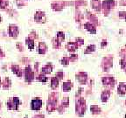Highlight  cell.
<instances>
[{
  "label": "cell",
  "mask_w": 126,
  "mask_h": 118,
  "mask_svg": "<svg viewBox=\"0 0 126 118\" xmlns=\"http://www.w3.org/2000/svg\"><path fill=\"white\" fill-rule=\"evenodd\" d=\"M90 110L92 112V114L94 115H96V114H99L101 112V109L98 108V106H95V105H93L91 106V108H90Z\"/></svg>",
  "instance_id": "52a82bcc"
},
{
  "label": "cell",
  "mask_w": 126,
  "mask_h": 118,
  "mask_svg": "<svg viewBox=\"0 0 126 118\" xmlns=\"http://www.w3.org/2000/svg\"><path fill=\"white\" fill-rule=\"evenodd\" d=\"M121 66H122V68L126 71V61L124 59H122L121 60Z\"/></svg>",
  "instance_id": "4fadbf2b"
},
{
  "label": "cell",
  "mask_w": 126,
  "mask_h": 118,
  "mask_svg": "<svg viewBox=\"0 0 126 118\" xmlns=\"http://www.w3.org/2000/svg\"><path fill=\"white\" fill-rule=\"evenodd\" d=\"M107 45V41L106 40H103V42H102V47H103L104 46H106Z\"/></svg>",
  "instance_id": "9a60e30c"
},
{
  "label": "cell",
  "mask_w": 126,
  "mask_h": 118,
  "mask_svg": "<svg viewBox=\"0 0 126 118\" xmlns=\"http://www.w3.org/2000/svg\"><path fill=\"white\" fill-rule=\"evenodd\" d=\"M112 66V58H105L104 59V63H103V69L104 71H109V69Z\"/></svg>",
  "instance_id": "3957f363"
},
{
  "label": "cell",
  "mask_w": 126,
  "mask_h": 118,
  "mask_svg": "<svg viewBox=\"0 0 126 118\" xmlns=\"http://www.w3.org/2000/svg\"><path fill=\"white\" fill-rule=\"evenodd\" d=\"M51 69H52V67L46 66V67H44V68H43V72L44 73H50V72H51Z\"/></svg>",
  "instance_id": "7c38bea8"
},
{
  "label": "cell",
  "mask_w": 126,
  "mask_h": 118,
  "mask_svg": "<svg viewBox=\"0 0 126 118\" xmlns=\"http://www.w3.org/2000/svg\"><path fill=\"white\" fill-rule=\"evenodd\" d=\"M117 91H118V94L119 95H124L126 93V84L124 83H120L117 87Z\"/></svg>",
  "instance_id": "277c9868"
},
{
  "label": "cell",
  "mask_w": 126,
  "mask_h": 118,
  "mask_svg": "<svg viewBox=\"0 0 126 118\" xmlns=\"http://www.w3.org/2000/svg\"><path fill=\"white\" fill-rule=\"evenodd\" d=\"M110 92L108 91V90L103 92L102 96H101V98H102V102H106L108 101L109 98H110Z\"/></svg>",
  "instance_id": "8992f818"
},
{
  "label": "cell",
  "mask_w": 126,
  "mask_h": 118,
  "mask_svg": "<svg viewBox=\"0 0 126 118\" xmlns=\"http://www.w3.org/2000/svg\"><path fill=\"white\" fill-rule=\"evenodd\" d=\"M62 88H63V90H65V91H67V90H69L70 88H71V83H69V82L64 83V85H63Z\"/></svg>",
  "instance_id": "30bf717a"
},
{
  "label": "cell",
  "mask_w": 126,
  "mask_h": 118,
  "mask_svg": "<svg viewBox=\"0 0 126 118\" xmlns=\"http://www.w3.org/2000/svg\"><path fill=\"white\" fill-rule=\"evenodd\" d=\"M125 118H126V115H125Z\"/></svg>",
  "instance_id": "e0dca14e"
},
{
  "label": "cell",
  "mask_w": 126,
  "mask_h": 118,
  "mask_svg": "<svg viewBox=\"0 0 126 118\" xmlns=\"http://www.w3.org/2000/svg\"><path fill=\"white\" fill-rule=\"evenodd\" d=\"M39 77H40V78H39V80H40L41 81H46V78L45 77L44 75H40Z\"/></svg>",
  "instance_id": "5bb4252c"
},
{
  "label": "cell",
  "mask_w": 126,
  "mask_h": 118,
  "mask_svg": "<svg viewBox=\"0 0 126 118\" xmlns=\"http://www.w3.org/2000/svg\"><path fill=\"white\" fill-rule=\"evenodd\" d=\"M95 49V46L93 45V46H89L88 47V50L86 51V54H88V53H90V52H94Z\"/></svg>",
  "instance_id": "8fae6325"
},
{
  "label": "cell",
  "mask_w": 126,
  "mask_h": 118,
  "mask_svg": "<svg viewBox=\"0 0 126 118\" xmlns=\"http://www.w3.org/2000/svg\"><path fill=\"white\" fill-rule=\"evenodd\" d=\"M42 102L39 99H36V100L33 101V109H39L40 107H41Z\"/></svg>",
  "instance_id": "5b68a950"
},
{
  "label": "cell",
  "mask_w": 126,
  "mask_h": 118,
  "mask_svg": "<svg viewBox=\"0 0 126 118\" xmlns=\"http://www.w3.org/2000/svg\"><path fill=\"white\" fill-rule=\"evenodd\" d=\"M85 108H86V106H85V101L81 100L80 102L78 103V105H76V111L80 113V115H82L85 112Z\"/></svg>",
  "instance_id": "6da1fadb"
},
{
  "label": "cell",
  "mask_w": 126,
  "mask_h": 118,
  "mask_svg": "<svg viewBox=\"0 0 126 118\" xmlns=\"http://www.w3.org/2000/svg\"><path fill=\"white\" fill-rule=\"evenodd\" d=\"M85 27L88 30L89 32H91L92 33H95V27L91 25V24H86L85 25Z\"/></svg>",
  "instance_id": "ba28073f"
},
{
  "label": "cell",
  "mask_w": 126,
  "mask_h": 118,
  "mask_svg": "<svg viewBox=\"0 0 126 118\" xmlns=\"http://www.w3.org/2000/svg\"><path fill=\"white\" fill-rule=\"evenodd\" d=\"M58 87V80L56 78H53L52 79V87L53 88H56Z\"/></svg>",
  "instance_id": "9c48e42d"
},
{
  "label": "cell",
  "mask_w": 126,
  "mask_h": 118,
  "mask_svg": "<svg viewBox=\"0 0 126 118\" xmlns=\"http://www.w3.org/2000/svg\"><path fill=\"white\" fill-rule=\"evenodd\" d=\"M125 19H126V16H125Z\"/></svg>",
  "instance_id": "2e32d148"
},
{
  "label": "cell",
  "mask_w": 126,
  "mask_h": 118,
  "mask_svg": "<svg viewBox=\"0 0 126 118\" xmlns=\"http://www.w3.org/2000/svg\"><path fill=\"white\" fill-rule=\"evenodd\" d=\"M103 83L106 86H110L113 87L115 80H114L113 77H111V76H106V77L103 78Z\"/></svg>",
  "instance_id": "7a4b0ae2"
}]
</instances>
